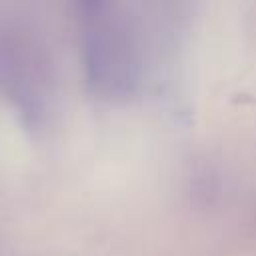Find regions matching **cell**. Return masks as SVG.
Wrapping results in <instances>:
<instances>
[{
	"label": "cell",
	"instance_id": "6da1fadb",
	"mask_svg": "<svg viewBox=\"0 0 256 256\" xmlns=\"http://www.w3.org/2000/svg\"><path fill=\"white\" fill-rule=\"evenodd\" d=\"M84 60L92 88L106 98L134 92L136 46L126 20L108 4H86L82 14Z\"/></svg>",
	"mask_w": 256,
	"mask_h": 256
}]
</instances>
